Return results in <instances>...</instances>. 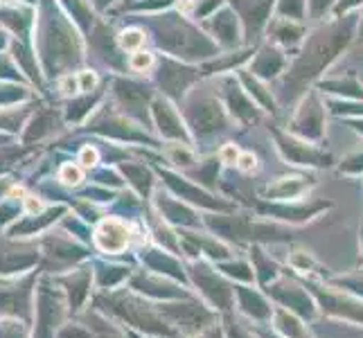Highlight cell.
<instances>
[{
  "instance_id": "cell-1",
  "label": "cell",
  "mask_w": 363,
  "mask_h": 338,
  "mask_svg": "<svg viewBox=\"0 0 363 338\" xmlns=\"http://www.w3.org/2000/svg\"><path fill=\"white\" fill-rule=\"evenodd\" d=\"M357 14H347L341 18H325L318 30L305 39V47L289 74L291 97L305 95L311 84H316L323 74L334 66L345 50L357 39Z\"/></svg>"
},
{
  "instance_id": "cell-2",
  "label": "cell",
  "mask_w": 363,
  "mask_h": 338,
  "mask_svg": "<svg viewBox=\"0 0 363 338\" xmlns=\"http://www.w3.org/2000/svg\"><path fill=\"white\" fill-rule=\"evenodd\" d=\"M328 116L330 113L323 102L320 93L316 89H309L303 95V99H300L291 127L300 137H305V140L320 142L325 133H328Z\"/></svg>"
},
{
  "instance_id": "cell-3",
  "label": "cell",
  "mask_w": 363,
  "mask_h": 338,
  "mask_svg": "<svg viewBox=\"0 0 363 338\" xmlns=\"http://www.w3.org/2000/svg\"><path fill=\"white\" fill-rule=\"evenodd\" d=\"M316 91L332 99H350V102L363 99V84L352 72L341 74V77H320L316 81Z\"/></svg>"
},
{
  "instance_id": "cell-4",
  "label": "cell",
  "mask_w": 363,
  "mask_h": 338,
  "mask_svg": "<svg viewBox=\"0 0 363 338\" xmlns=\"http://www.w3.org/2000/svg\"><path fill=\"white\" fill-rule=\"evenodd\" d=\"M129 244V228L118 219H108L97 230V246L108 253H120Z\"/></svg>"
},
{
  "instance_id": "cell-5",
  "label": "cell",
  "mask_w": 363,
  "mask_h": 338,
  "mask_svg": "<svg viewBox=\"0 0 363 338\" xmlns=\"http://www.w3.org/2000/svg\"><path fill=\"white\" fill-rule=\"evenodd\" d=\"M282 149L286 152V156H291L300 165H330L332 156L320 152L314 145L300 142V140H291V137H282Z\"/></svg>"
},
{
  "instance_id": "cell-6",
  "label": "cell",
  "mask_w": 363,
  "mask_h": 338,
  "mask_svg": "<svg viewBox=\"0 0 363 338\" xmlns=\"http://www.w3.org/2000/svg\"><path fill=\"white\" fill-rule=\"evenodd\" d=\"M273 34H275V39H278L282 45L296 47L300 43H305V39H307V28H303V25H300V21L284 18V21L275 23Z\"/></svg>"
},
{
  "instance_id": "cell-7",
  "label": "cell",
  "mask_w": 363,
  "mask_h": 338,
  "mask_svg": "<svg viewBox=\"0 0 363 338\" xmlns=\"http://www.w3.org/2000/svg\"><path fill=\"white\" fill-rule=\"evenodd\" d=\"M280 11L291 21H303L307 16V3L305 0H282Z\"/></svg>"
},
{
  "instance_id": "cell-8",
  "label": "cell",
  "mask_w": 363,
  "mask_h": 338,
  "mask_svg": "<svg viewBox=\"0 0 363 338\" xmlns=\"http://www.w3.org/2000/svg\"><path fill=\"white\" fill-rule=\"evenodd\" d=\"M305 3H307V14L311 18L323 21V18H330L332 7L336 5V0H305Z\"/></svg>"
},
{
  "instance_id": "cell-9",
  "label": "cell",
  "mask_w": 363,
  "mask_h": 338,
  "mask_svg": "<svg viewBox=\"0 0 363 338\" xmlns=\"http://www.w3.org/2000/svg\"><path fill=\"white\" fill-rule=\"evenodd\" d=\"M363 7V0H336V5L332 7L330 18H341L347 14H357V11Z\"/></svg>"
},
{
  "instance_id": "cell-10",
  "label": "cell",
  "mask_w": 363,
  "mask_h": 338,
  "mask_svg": "<svg viewBox=\"0 0 363 338\" xmlns=\"http://www.w3.org/2000/svg\"><path fill=\"white\" fill-rule=\"evenodd\" d=\"M145 43V34L140 30H127L120 34V45L124 50H138Z\"/></svg>"
},
{
  "instance_id": "cell-11",
  "label": "cell",
  "mask_w": 363,
  "mask_h": 338,
  "mask_svg": "<svg viewBox=\"0 0 363 338\" xmlns=\"http://www.w3.org/2000/svg\"><path fill=\"white\" fill-rule=\"evenodd\" d=\"M341 171H347V174H361L363 171V152H359L345 156V160L341 162Z\"/></svg>"
},
{
  "instance_id": "cell-12",
  "label": "cell",
  "mask_w": 363,
  "mask_h": 338,
  "mask_svg": "<svg viewBox=\"0 0 363 338\" xmlns=\"http://www.w3.org/2000/svg\"><path fill=\"white\" fill-rule=\"evenodd\" d=\"M59 176L66 185H79L84 181V171L77 165H64L59 171Z\"/></svg>"
},
{
  "instance_id": "cell-13",
  "label": "cell",
  "mask_w": 363,
  "mask_h": 338,
  "mask_svg": "<svg viewBox=\"0 0 363 338\" xmlns=\"http://www.w3.org/2000/svg\"><path fill=\"white\" fill-rule=\"evenodd\" d=\"M152 66H154V55L143 52V50H135V55L131 57V68L133 70H147Z\"/></svg>"
},
{
  "instance_id": "cell-14",
  "label": "cell",
  "mask_w": 363,
  "mask_h": 338,
  "mask_svg": "<svg viewBox=\"0 0 363 338\" xmlns=\"http://www.w3.org/2000/svg\"><path fill=\"white\" fill-rule=\"evenodd\" d=\"M235 165L240 167L242 171L250 174V171H255V169H257V158H255L253 154H250V152H244V154H240V158H237Z\"/></svg>"
},
{
  "instance_id": "cell-15",
  "label": "cell",
  "mask_w": 363,
  "mask_h": 338,
  "mask_svg": "<svg viewBox=\"0 0 363 338\" xmlns=\"http://www.w3.org/2000/svg\"><path fill=\"white\" fill-rule=\"evenodd\" d=\"M219 158L226 162V165H235L237 158H240V149H237L235 145H223L221 152H219Z\"/></svg>"
},
{
  "instance_id": "cell-16",
  "label": "cell",
  "mask_w": 363,
  "mask_h": 338,
  "mask_svg": "<svg viewBox=\"0 0 363 338\" xmlns=\"http://www.w3.org/2000/svg\"><path fill=\"white\" fill-rule=\"evenodd\" d=\"M79 79L77 77H64L61 79V93L64 95H74V93H79Z\"/></svg>"
},
{
  "instance_id": "cell-17",
  "label": "cell",
  "mask_w": 363,
  "mask_h": 338,
  "mask_svg": "<svg viewBox=\"0 0 363 338\" xmlns=\"http://www.w3.org/2000/svg\"><path fill=\"white\" fill-rule=\"evenodd\" d=\"M77 79H79V89L82 91H91L93 86L97 84V77L93 72H82V74H77Z\"/></svg>"
},
{
  "instance_id": "cell-18",
  "label": "cell",
  "mask_w": 363,
  "mask_h": 338,
  "mask_svg": "<svg viewBox=\"0 0 363 338\" xmlns=\"http://www.w3.org/2000/svg\"><path fill=\"white\" fill-rule=\"evenodd\" d=\"M82 162L86 167H91V165H95L97 162V152L93 147H86V149H82Z\"/></svg>"
},
{
  "instance_id": "cell-19",
  "label": "cell",
  "mask_w": 363,
  "mask_h": 338,
  "mask_svg": "<svg viewBox=\"0 0 363 338\" xmlns=\"http://www.w3.org/2000/svg\"><path fill=\"white\" fill-rule=\"evenodd\" d=\"M41 201H39V198H34V196H28V198H25V210H28L30 212V215H36V212H41Z\"/></svg>"
},
{
  "instance_id": "cell-20",
  "label": "cell",
  "mask_w": 363,
  "mask_h": 338,
  "mask_svg": "<svg viewBox=\"0 0 363 338\" xmlns=\"http://www.w3.org/2000/svg\"><path fill=\"white\" fill-rule=\"evenodd\" d=\"M347 124H350V129L357 131L363 137V118H352V120H347Z\"/></svg>"
},
{
  "instance_id": "cell-21",
  "label": "cell",
  "mask_w": 363,
  "mask_h": 338,
  "mask_svg": "<svg viewBox=\"0 0 363 338\" xmlns=\"http://www.w3.org/2000/svg\"><path fill=\"white\" fill-rule=\"evenodd\" d=\"M357 39H363V7L359 9V14H357Z\"/></svg>"
},
{
  "instance_id": "cell-22",
  "label": "cell",
  "mask_w": 363,
  "mask_h": 338,
  "mask_svg": "<svg viewBox=\"0 0 363 338\" xmlns=\"http://www.w3.org/2000/svg\"><path fill=\"white\" fill-rule=\"evenodd\" d=\"M11 196H23V190H21V187H14V190H11Z\"/></svg>"
},
{
  "instance_id": "cell-23",
  "label": "cell",
  "mask_w": 363,
  "mask_h": 338,
  "mask_svg": "<svg viewBox=\"0 0 363 338\" xmlns=\"http://www.w3.org/2000/svg\"><path fill=\"white\" fill-rule=\"evenodd\" d=\"M192 7V0H183V9H190Z\"/></svg>"
}]
</instances>
